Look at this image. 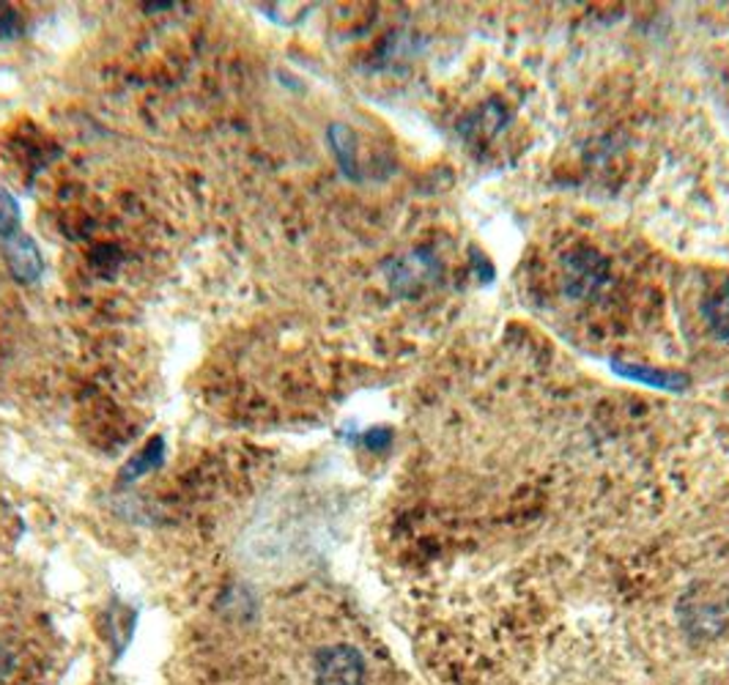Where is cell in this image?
<instances>
[{
	"instance_id": "cell-1",
	"label": "cell",
	"mask_w": 729,
	"mask_h": 685,
	"mask_svg": "<svg viewBox=\"0 0 729 685\" xmlns=\"http://www.w3.org/2000/svg\"><path fill=\"white\" fill-rule=\"evenodd\" d=\"M364 661L354 647H326L315 658V683L319 685H362Z\"/></svg>"
},
{
	"instance_id": "cell-2",
	"label": "cell",
	"mask_w": 729,
	"mask_h": 685,
	"mask_svg": "<svg viewBox=\"0 0 729 685\" xmlns=\"http://www.w3.org/2000/svg\"><path fill=\"white\" fill-rule=\"evenodd\" d=\"M7 261H9V269H12V275L17 277V280L34 283L36 277L41 275V255H39V248L34 244V239L17 237V233L9 237Z\"/></svg>"
},
{
	"instance_id": "cell-3",
	"label": "cell",
	"mask_w": 729,
	"mask_h": 685,
	"mask_svg": "<svg viewBox=\"0 0 729 685\" xmlns=\"http://www.w3.org/2000/svg\"><path fill=\"white\" fill-rule=\"evenodd\" d=\"M614 373L625 378H634V382L647 384V387L656 389H669V393H680L685 389V378L680 373H667V371H653L647 365H629V362H614Z\"/></svg>"
},
{
	"instance_id": "cell-4",
	"label": "cell",
	"mask_w": 729,
	"mask_h": 685,
	"mask_svg": "<svg viewBox=\"0 0 729 685\" xmlns=\"http://www.w3.org/2000/svg\"><path fill=\"white\" fill-rule=\"evenodd\" d=\"M330 143L337 154V163H340L343 173L357 176V163H354V135L348 127L335 124L330 130Z\"/></svg>"
},
{
	"instance_id": "cell-5",
	"label": "cell",
	"mask_w": 729,
	"mask_h": 685,
	"mask_svg": "<svg viewBox=\"0 0 729 685\" xmlns=\"http://www.w3.org/2000/svg\"><path fill=\"white\" fill-rule=\"evenodd\" d=\"M163 453H165L163 438H154V442H148V447L143 449L138 458H132V461L127 464V469L121 472V480H135V478H141V474L152 472V469L163 461Z\"/></svg>"
},
{
	"instance_id": "cell-6",
	"label": "cell",
	"mask_w": 729,
	"mask_h": 685,
	"mask_svg": "<svg viewBox=\"0 0 729 685\" xmlns=\"http://www.w3.org/2000/svg\"><path fill=\"white\" fill-rule=\"evenodd\" d=\"M707 324L718 337H729V286L713 293L707 302Z\"/></svg>"
},
{
	"instance_id": "cell-7",
	"label": "cell",
	"mask_w": 729,
	"mask_h": 685,
	"mask_svg": "<svg viewBox=\"0 0 729 685\" xmlns=\"http://www.w3.org/2000/svg\"><path fill=\"white\" fill-rule=\"evenodd\" d=\"M20 228L17 201L7 190H0V237H14Z\"/></svg>"
},
{
	"instance_id": "cell-8",
	"label": "cell",
	"mask_w": 729,
	"mask_h": 685,
	"mask_svg": "<svg viewBox=\"0 0 729 685\" xmlns=\"http://www.w3.org/2000/svg\"><path fill=\"white\" fill-rule=\"evenodd\" d=\"M364 442H368V447H384V444L390 442V431L387 428H382V431H371L364 436Z\"/></svg>"
}]
</instances>
